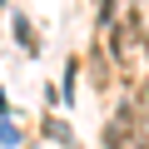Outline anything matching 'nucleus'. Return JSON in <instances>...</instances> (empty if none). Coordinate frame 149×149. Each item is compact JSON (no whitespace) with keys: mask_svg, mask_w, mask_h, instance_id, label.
Returning <instances> with one entry per match:
<instances>
[]
</instances>
